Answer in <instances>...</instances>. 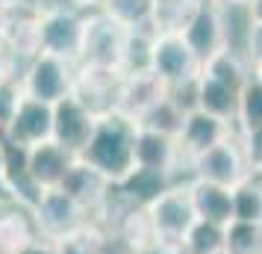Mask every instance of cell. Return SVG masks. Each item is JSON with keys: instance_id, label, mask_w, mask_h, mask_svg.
Masks as SVG:
<instances>
[{"instance_id": "obj_1", "label": "cell", "mask_w": 262, "mask_h": 254, "mask_svg": "<svg viewBox=\"0 0 262 254\" xmlns=\"http://www.w3.org/2000/svg\"><path fill=\"white\" fill-rule=\"evenodd\" d=\"M136 130L139 124L121 112L100 115L85 148L80 151V160L95 166L112 186L127 181L136 171Z\"/></svg>"}, {"instance_id": "obj_2", "label": "cell", "mask_w": 262, "mask_h": 254, "mask_svg": "<svg viewBox=\"0 0 262 254\" xmlns=\"http://www.w3.org/2000/svg\"><path fill=\"white\" fill-rule=\"evenodd\" d=\"M36 24H38L41 53H53V56L68 60L74 65L80 62V53H83V30H85V15H80V9L65 6V3L38 6Z\"/></svg>"}, {"instance_id": "obj_3", "label": "cell", "mask_w": 262, "mask_h": 254, "mask_svg": "<svg viewBox=\"0 0 262 254\" xmlns=\"http://www.w3.org/2000/svg\"><path fill=\"white\" fill-rule=\"evenodd\" d=\"M144 210H147L150 225L156 230V248L183 245L186 233L198 222V213H194L189 198V186H168L156 198H150Z\"/></svg>"}, {"instance_id": "obj_4", "label": "cell", "mask_w": 262, "mask_h": 254, "mask_svg": "<svg viewBox=\"0 0 262 254\" xmlns=\"http://www.w3.org/2000/svg\"><path fill=\"white\" fill-rule=\"evenodd\" d=\"M74 71L77 65L68 60H59L53 53H38L36 60H30L21 68V92L27 97H36L41 104H59L62 97L71 95L74 89Z\"/></svg>"}, {"instance_id": "obj_5", "label": "cell", "mask_w": 262, "mask_h": 254, "mask_svg": "<svg viewBox=\"0 0 262 254\" xmlns=\"http://www.w3.org/2000/svg\"><path fill=\"white\" fill-rule=\"evenodd\" d=\"M130 27L118 24L106 12L85 15V30H83V53L80 62L85 65H100V68H118L121 71V53H124V38Z\"/></svg>"}, {"instance_id": "obj_6", "label": "cell", "mask_w": 262, "mask_h": 254, "mask_svg": "<svg viewBox=\"0 0 262 254\" xmlns=\"http://www.w3.org/2000/svg\"><path fill=\"white\" fill-rule=\"evenodd\" d=\"M150 71L171 89V86L191 80L201 74V60L186 45L183 33H156L154 53H150Z\"/></svg>"}, {"instance_id": "obj_7", "label": "cell", "mask_w": 262, "mask_h": 254, "mask_svg": "<svg viewBox=\"0 0 262 254\" xmlns=\"http://www.w3.org/2000/svg\"><path fill=\"white\" fill-rule=\"evenodd\" d=\"M124 74L118 68H100V65H85L77 62V71H74V89L71 95L89 107L97 119L115 112V101H118V86Z\"/></svg>"}, {"instance_id": "obj_8", "label": "cell", "mask_w": 262, "mask_h": 254, "mask_svg": "<svg viewBox=\"0 0 262 254\" xmlns=\"http://www.w3.org/2000/svg\"><path fill=\"white\" fill-rule=\"evenodd\" d=\"M33 216H36L38 237L56 242L83 225L85 210L68 192H62L59 186H53V189H41V198H38Z\"/></svg>"}, {"instance_id": "obj_9", "label": "cell", "mask_w": 262, "mask_h": 254, "mask_svg": "<svg viewBox=\"0 0 262 254\" xmlns=\"http://www.w3.org/2000/svg\"><path fill=\"white\" fill-rule=\"evenodd\" d=\"M0 136H3L9 145L27 148V151L41 145V142H50V139H53V107H50V104H41L36 97L21 95V104L15 109L9 127Z\"/></svg>"}, {"instance_id": "obj_10", "label": "cell", "mask_w": 262, "mask_h": 254, "mask_svg": "<svg viewBox=\"0 0 262 254\" xmlns=\"http://www.w3.org/2000/svg\"><path fill=\"white\" fill-rule=\"evenodd\" d=\"M191 169H194V178L209 183H218V186H227L233 189L236 183H242L248 174V166H245V157H242V148H238V139H224L212 145L209 151H203L191 160Z\"/></svg>"}, {"instance_id": "obj_11", "label": "cell", "mask_w": 262, "mask_h": 254, "mask_svg": "<svg viewBox=\"0 0 262 254\" xmlns=\"http://www.w3.org/2000/svg\"><path fill=\"white\" fill-rule=\"evenodd\" d=\"M186 45L194 50V56L201 60V65L209 56H215L218 50L227 48V24H224V9L215 0H203L201 9L194 12L189 27L183 30Z\"/></svg>"}, {"instance_id": "obj_12", "label": "cell", "mask_w": 262, "mask_h": 254, "mask_svg": "<svg viewBox=\"0 0 262 254\" xmlns=\"http://www.w3.org/2000/svg\"><path fill=\"white\" fill-rule=\"evenodd\" d=\"M95 124H97V115L89 107H83L74 95L53 104V139L59 145H65L71 154H77V157L85 148Z\"/></svg>"}, {"instance_id": "obj_13", "label": "cell", "mask_w": 262, "mask_h": 254, "mask_svg": "<svg viewBox=\"0 0 262 254\" xmlns=\"http://www.w3.org/2000/svg\"><path fill=\"white\" fill-rule=\"evenodd\" d=\"M168 95V86L156 77L154 71L142 74H124L118 86V101H115V112L127 115V119L139 121L147 109L159 104Z\"/></svg>"}, {"instance_id": "obj_14", "label": "cell", "mask_w": 262, "mask_h": 254, "mask_svg": "<svg viewBox=\"0 0 262 254\" xmlns=\"http://www.w3.org/2000/svg\"><path fill=\"white\" fill-rule=\"evenodd\" d=\"M230 136H233L230 121H221V119H215V115H209V112H203V109H194V112H189L186 121H183L177 145H180V154H183V157L194 160L198 154L209 151L212 145L224 142Z\"/></svg>"}, {"instance_id": "obj_15", "label": "cell", "mask_w": 262, "mask_h": 254, "mask_svg": "<svg viewBox=\"0 0 262 254\" xmlns=\"http://www.w3.org/2000/svg\"><path fill=\"white\" fill-rule=\"evenodd\" d=\"M77 154H71L65 145H59L56 139L41 142V145L27 151V166H30V178L36 181L38 189H53L65 181V174L71 169V163Z\"/></svg>"}, {"instance_id": "obj_16", "label": "cell", "mask_w": 262, "mask_h": 254, "mask_svg": "<svg viewBox=\"0 0 262 254\" xmlns=\"http://www.w3.org/2000/svg\"><path fill=\"white\" fill-rule=\"evenodd\" d=\"M59 189H62V192H68L74 201L89 213V210H97V207L109 198L112 183H109L106 178L95 169V166H89L85 160L77 157L71 163L68 174H65V181L59 183Z\"/></svg>"}, {"instance_id": "obj_17", "label": "cell", "mask_w": 262, "mask_h": 254, "mask_svg": "<svg viewBox=\"0 0 262 254\" xmlns=\"http://www.w3.org/2000/svg\"><path fill=\"white\" fill-rule=\"evenodd\" d=\"M180 145L174 136L156 133V130H136V169L154 171V174H171L180 163Z\"/></svg>"}, {"instance_id": "obj_18", "label": "cell", "mask_w": 262, "mask_h": 254, "mask_svg": "<svg viewBox=\"0 0 262 254\" xmlns=\"http://www.w3.org/2000/svg\"><path fill=\"white\" fill-rule=\"evenodd\" d=\"M186 186H189V198L198 219L215 222V225H230L233 222V192L227 186L201 181V178H194Z\"/></svg>"}, {"instance_id": "obj_19", "label": "cell", "mask_w": 262, "mask_h": 254, "mask_svg": "<svg viewBox=\"0 0 262 254\" xmlns=\"http://www.w3.org/2000/svg\"><path fill=\"white\" fill-rule=\"evenodd\" d=\"M38 240L36 222H30L27 207H0V254H18L24 245Z\"/></svg>"}, {"instance_id": "obj_20", "label": "cell", "mask_w": 262, "mask_h": 254, "mask_svg": "<svg viewBox=\"0 0 262 254\" xmlns=\"http://www.w3.org/2000/svg\"><path fill=\"white\" fill-rule=\"evenodd\" d=\"M201 71L215 77V80H221L224 86L236 89V92H242V89L250 83V77H253V68H250L248 56H238L230 45H227L224 50H218L215 56H209V60L201 65Z\"/></svg>"}, {"instance_id": "obj_21", "label": "cell", "mask_w": 262, "mask_h": 254, "mask_svg": "<svg viewBox=\"0 0 262 254\" xmlns=\"http://www.w3.org/2000/svg\"><path fill=\"white\" fill-rule=\"evenodd\" d=\"M198 83H201V109L203 112H209L215 119L221 121H236L238 115V92L236 89H230L224 86L221 80H215L209 74H203L198 77Z\"/></svg>"}, {"instance_id": "obj_22", "label": "cell", "mask_w": 262, "mask_h": 254, "mask_svg": "<svg viewBox=\"0 0 262 254\" xmlns=\"http://www.w3.org/2000/svg\"><path fill=\"white\" fill-rule=\"evenodd\" d=\"M203 0H154L150 3V27L154 33H183Z\"/></svg>"}, {"instance_id": "obj_23", "label": "cell", "mask_w": 262, "mask_h": 254, "mask_svg": "<svg viewBox=\"0 0 262 254\" xmlns=\"http://www.w3.org/2000/svg\"><path fill=\"white\" fill-rule=\"evenodd\" d=\"M154 27H130L124 38V53H121V74H142L150 71V53H154Z\"/></svg>"}, {"instance_id": "obj_24", "label": "cell", "mask_w": 262, "mask_h": 254, "mask_svg": "<svg viewBox=\"0 0 262 254\" xmlns=\"http://www.w3.org/2000/svg\"><path fill=\"white\" fill-rule=\"evenodd\" d=\"M183 121H186V112L165 95L159 104H154V107L147 109L136 124L144 127V130H156V133H165V136H174L177 139L180 130H183Z\"/></svg>"}, {"instance_id": "obj_25", "label": "cell", "mask_w": 262, "mask_h": 254, "mask_svg": "<svg viewBox=\"0 0 262 254\" xmlns=\"http://www.w3.org/2000/svg\"><path fill=\"white\" fill-rule=\"evenodd\" d=\"M224 254H262V225L242 219L224 225Z\"/></svg>"}, {"instance_id": "obj_26", "label": "cell", "mask_w": 262, "mask_h": 254, "mask_svg": "<svg viewBox=\"0 0 262 254\" xmlns=\"http://www.w3.org/2000/svg\"><path fill=\"white\" fill-rule=\"evenodd\" d=\"M230 192H233V219L262 225V183L256 178H245Z\"/></svg>"}, {"instance_id": "obj_27", "label": "cell", "mask_w": 262, "mask_h": 254, "mask_svg": "<svg viewBox=\"0 0 262 254\" xmlns=\"http://www.w3.org/2000/svg\"><path fill=\"white\" fill-rule=\"evenodd\" d=\"M186 254H224V225L198 219L183 240Z\"/></svg>"}, {"instance_id": "obj_28", "label": "cell", "mask_w": 262, "mask_h": 254, "mask_svg": "<svg viewBox=\"0 0 262 254\" xmlns=\"http://www.w3.org/2000/svg\"><path fill=\"white\" fill-rule=\"evenodd\" d=\"M150 3L154 0H100V12L124 27H144L150 24Z\"/></svg>"}, {"instance_id": "obj_29", "label": "cell", "mask_w": 262, "mask_h": 254, "mask_svg": "<svg viewBox=\"0 0 262 254\" xmlns=\"http://www.w3.org/2000/svg\"><path fill=\"white\" fill-rule=\"evenodd\" d=\"M103 240H106L103 230L95 228V225H89V222H83L74 233L56 240V245H59V254H97V248H100Z\"/></svg>"}, {"instance_id": "obj_30", "label": "cell", "mask_w": 262, "mask_h": 254, "mask_svg": "<svg viewBox=\"0 0 262 254\" xmlns=\"http://www.w3.org/2000/svg\"><path fill=\"white\" fill-rule=\"evenodd\" d=\"M238 127L248 130V127H259L262 124V86L250 77V83L238 92Z\"/></svg>"}, {"instance_id": "obj_31", "label": "cell", "mask_w": 262, "mask_h": 254, "mask_svg": "<svg viewBox=\"0 0 262 254\" xmlns=\"http://www.w3.org/2000/svg\"><path fill=\"white\" fill-rule=\"evenodd\" d=\"M238 148H242V157L248 166V174L256 178L262 174V124L259 127H248L238 136Z\"/></svg>"}, {"instance_id": "obj_32", "label": "cell", "mask_w": 262, "mask_h": 254, "mask_svg": "<svg viewBox=\"0 0 262 254\" xmlns=\"http://www.w3.org/2000/svg\"><path fill=\"white\" fill-rule=\"evenodd\" d=\"M21 83L15 80V83H0V133L9 127V121H12L15 109L21 104Z\"/></svg>"}, {"instance_id": "obj_33", "label": "cell", "mask_w": 262, "mask_h": 254, "mask_svg": "<svg viewBox=\"0 0 262 254\" xmlns=\"http://www.w3.org/2000/svg\"><path fill=\"white\" fill-rule=\"evenodd\" d=\"M245 56L250 65H262V21H248V36H245Z\"/></svg>"}, {"instance_id": "obj_34", "label": "cell", "mask_w": 262, "mask_h": 254, "mask_svg": "<svg viewBox=\"0 0 262 254\" xmlns=\"http://www.w3.org/2000/svg\"><path fill=\"white\" fill-rule=\"evenodd\" d=\"M97 254H136V251H133L130 245H127V242L121 240L118 233H112V237L106 233V240L100 242V248H97Z\"/></svg>"}, {"instance_id": "obj_35", "label": "cell", "mask_w": 262, "mask_h": 254, "mask_svg": "<svg viewBox=\"0 0 262 254\" xmlns=\"http://www.w3.org/2000/svg\"><path fill=\"white\" fill-rule=\"evenodd\" d=\"M18 254H59V245L53 240H45V237H38V240H33L30 245H24Z\"/></svg>"}, {"instance_id": "obj_36", "label": "cell", "mask_w": 262, "mask_h": 254, "mask_svg": "<svg viewBox=\"0 0 262 254\" xmlns=\"http://www.w3.org/2000/svg\"><path fill=\"white\" fill-rule=\"evenodd\" d=\"M248 15H250V21H262V0H250Z\"/></svg>"}, {"instance_id": "obj_37", "label": "cell", "mask_w": 262, "mask_h": 254, "mask_svg": "<svg viewBox=\"0 0 262 254\" xmlns=\"http://www.w3.org/2000/svg\"><path fill=\"white\" fill-rule=\"evenodd\" d=\"M30 0H0V9H18V6H27Z\"/></svg>"}, {"instance_id": "obj_38", "label": "cell", "mask_w": 262, "mask_h": 254, "mask_svg": "<svg viewBox=\"0 0 262 254\" xmlns=\"http://www.w3.org/2000/svg\"><path fill=\"white\" fill-rule=\"evenodd\" d=\"M215 3H218L221 9H227V6H248L250 0H215Z\"/></svg>"}, {"instance_id": "obj_39", "label": "cell", "mask_w": 262, "mask_h": 254, "mask_svg": "<svg viewBox=\"0 0 262 254\" xmlns=\"http://www.w3.org/2000/svg\"><path fill=\"white\" fill-rule=\"evenodd\" d=\"M3 163H6V142H3V136H0V174H3Z\"/></svg>"}, {"instance_id": "obj_40", "label": "cell", "mask_w": 262, "mask_h": 254, "mask_svg": "<svg viewBox=\"0 0 262 254\" xmlns=\"http://www.w3.org/2000/svg\"><path fill=\"white\" fill-rule=\"evenodd\" d=\"M253 80L262 86V65H253Z\"/></svg>"}]
</instances>
